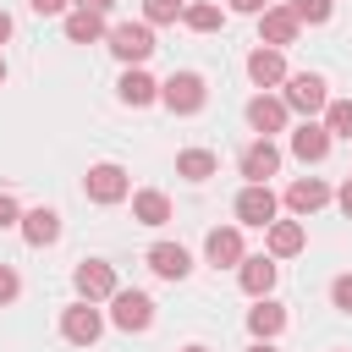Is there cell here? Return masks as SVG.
Segmentation results:
<instances>
[{"label": "cell", "mask_w": 352, "mask_h": 352, "mask_svg": "<svg viewBox=\"0 0 352 352\" xmlns=\"http://www.w3.org/2000/svg\"><path fill=\"white\" fill-rule=\"evenodd\" d=\"M104 44H110V55H116L121 66H143V60L154 55V28H148V22H116V28L104 33Z\"/></svg>", "instance_id": "cell-1"}, {"label": "cell", "mask_w": 352, "mask_h": 352, "mask_svg": "<svg viewBox=\"0 0 352 352\" xmlns=\"http://www.w3.org/2000/svg\"><path fill=\"white\" fill-rule=\"evenodd\" d=\"M204 99H209V88H204L198 72H170V77L160 82V104H165L170 116H198Z\"/></svg>", "instance_id": "cell-2"}, {"label": "cell", "mask_w": 352, "mask_h": 352, "mask_svg": "<svg viewBox=\"0 0 352 352\" xmlns=\"http://www.w3.org/2000/svg\"><path fill=\"white\" fill-rule=\"evenodd\" d=\"M60 336H66L72 346H94V341L104 336V314H99L88 297H77V302L60 308Z\"/></svg>", "instance_id": "cell-3"}, {"label": "cell", "mask_w": 352, "mask_h": 352, "mask_svg": "<svg viewBox=\"0 0 352 352\" xmlns=\"http://www.w3.org/2000/svg\"><path fill=\"white\" fill-rule=\"evenodd\" d=\"M110 324H116V330H126V336L148 330V324H154V297H148V292H126V286H121V292L110 297Z\"/></svg>", "instance_id": "cell-4"}, {"label": "cell", "mask_w": 352, "mask_h": 352, "mask_svg": "<svg viewBox=\"0 0 352 352\" xmlns=\"http://www.w3.org/2000/svg\"><path fill=\"white\" fill-rule=\"evenodd\" d=\"M286 110H302V116H319L324 104H330V88H324V77L319 72H292L286 77Z\"/></svg>", "instance_id": "cell-5"}, {"label": "cell", "mask_w": 352, "mask_h": 352, "mask_svg": "<svg viewBox=\"0 0 352 352\" xmlns=\"http://www.w3.org/2000/svg\"><path fill=\"white\" fill-rule=\"evenodd\" d=\"M82 192H88V204H121L126 192H132V182H126V170L121 165H88V176H82Z\"/></svg>", "instance_id": "cell-6"}, {"label": "cell", "mask_w": 352, "mask_h": 352, "mask_svg": "<svg viewBox=\"0 0 352 352\" xmlns=\"http://www.w3.org/2000/svg\"><path fill=\"white\" fill-rule=\"evenodd\" d=\"M72 286H77V297H88V302H104V297L121 292V286H116V264H104V258H82V264L72 270Z\"/></svg>", "instance_id": "cell-7"}, {"label": "cell", "mask_w": 352, "mask_h": 352, "mask_svg": "<svg viewBox=\"0 0 352 352\" xmlns=\"http://www.w3.org/2000/svg\"><path fill=\"white\" fill-rule=\"evenodd\" d=\"M275 209H280V198L270 192V182H248V187L236 192V220H242V226H270Z\"/></svg>", "instance_id": "cell-8"}, {"label": "cell", "mask_w": 352, "mask_h": 352, "mask_svg": "<svg viewBox=\"0 0 352 352\" xmlns=\"http://www.w3.org/2000/svg\"><path fill=\"white\" fill-rule=\"evenodd\" d=\"M297 33H302V22H297L292 6H264V11H258V38H264V44L286 50V44H297Z\"/></svg>", "instance_id": "cell-9"}, {"label": "cell", "mask_w": 352, "mask_h": 352, "mask_svg": "<svg viewBox=\"0 0 352 352\" xmlns=\"http://www.w3.org/2000/svg\"><path fill=\"white\" fill-rule=\"evenodd\" d=\"M204 258H209L214 270H236V264L248 258V248H242V231H236V226H214V231L204 236Z\"/></svg>", "instance_id": "cell-10"}, {"label": "cell", "mask_w": 352, "mask_h": 352, "mask_svg": "<svg viewBox=\"0 0 352 352\" xmlns=\"http://www.w3.org/2000/svg\"><path fill=\"white\" fill-rule=\"evenodd\" d=\"M275 275H280L275 253H248V258L236 264V280H242L248 297H270V292H275Z\"/></svg>", "instance_id": "cell-11"}, {"label": "cell", "mask_w": 352, "mask_h": 352, "mask_svg": "<svg viewBox=\"0 0 352 352\" xmlns=\"http://www.w3.org/2000/svg\"><path fill=\"white\" fill-rule=\"evenodd\" d=\"M264 248H270L275 258H297V253L308 248L302 220H270V226H264Z\"/></svg>", "instance_id": "cell-12"}, {"label": "cell", "mask_w": 352, "mask_h": 352, "mask_svg": "<svg viewBox=\"0 0 352 352\" xmlns=\"http://www.w3.org/2000/svg\"><path fill=\"white\" fill-rule=\"evenodd\" d=\"M248 77H253L258 88H275V82H286L292 72H286V55H280L275 44H258V50L248 55Z\"/></svg>", "instance_id": "cell-13"}, {"label": "cell", "mask_w": 352, "mask_h": 352, "mask_svg": "<svg viewBox=\"0 0 352 352\" xmlns=\"http://www.w3.org/2000/svg\"><path fill=\"white\" fill-rule=\"evenodd\" d=\"M248 126H253L258 138H270V132H286V99H275V94H258V99H248Z\"/></svg>", "instance_id": "cell-14"}, {"label": "cell", "mask_w": 352, "mask_h": 352, "mask_svg": "<svg viewBox=\"0 0 352 352\" xmlns=\"http://www.w3.org/2000/svg\"><path fill=\"white\" fill-rule=\"evenodd\" d=\"M292 154H297L302 165H319V160L330 154V126H324V121H302V126L292 132Z\"/></svg>", "instance_id": "cell-15"}, {"label": "cell", "mask_w": 352, "mask_h": 352, "mask_svg": "<svg viewBox=\"0 0 352 352\" xmlns=\"http://www.w3.org/2000/svg\"><path fill=\"white\" fill-rule=\"evenodd\" d=\"M148 270H154L160 280H187L192 258H187L182 242H154V248H148Z\"/></svg>", "instance_id": "cell-16"}, {"label": "cell", "mask_w": 352, "mask_h": 352, "mask_svg": "<svg viewBox=\"0 0 352 352\" xmlns=\"http://www.w3.org/2000/svg\"><path fill=\"white\" fill-rule=\"evenodd\" d=\"M275 170H280V148H275L270 138H258V143L242 148V176H248V182H270Z\"/></svg>", "instance_id": "cell-17"}, {"label": "cell", "mask_w": 352, "mask_h": 352, "mask_svg": "<svg viewBox=\"0 0 352 352\" xmlns=\"http://www.w3.org/2000/svg\"><path fill=\"white\" fill-rule=\"evenodd\" d=\"M330 204V187L319 182V176H297L292 187H286V209L292 214H314V209H324Z\"/></svg>", "instance_id": "cell-18"}, {"label": "cell", "mask_w": 352, "mask_h": 352, "mask_svg": "<svg viewBox=\"0 0 352 352\" xmlns=\"http://www.w3.org/2000/svg\"><path fill=\"white\" fill-rule=\"evenodd\" d=\"M116 94H121V104H132V110H138V104H154V99H160V82H154L143 66H126V72H121V82H116Z\"/></svg>", "instance_id": "cell-19"}, {"label": "cell", "mask_w": 352, "mask_h": 352, "mask_svg": "<svg viewBox=\"0 0 352 352\" xmlns=\"http://www.w3.org/2000/svg\"><path fill=\"white\" fill-rule=\"evenodd\" d=\"M55 236H60V214H55V209L38 204V209L22 214V242H28V248H50Z\"/></svg>", "instance_id": "cell-20"}, {"label": "cell", "mask_w": 352, "mask_h": 352, "mask_svg": "<svg viewBox=\"0 0 352 352\" xmlns=\"http://www.w3.org/2000/svg\"><path fill=\"white\" fill-rule=\"evenodd\" d=\"M248 330H253V341H275V336L286 330V308L270 302V297H258V302L248 308Z\"/></svg>", "instance_id": "cell-21"}, {"label": "cell", "mask_w": 352, "mask_h": 352, "mask_svg": "<svg viewBox=\"0 0 352 352\" xmlns=\"http://www.w3.org/2000/svg\"><path fill=\"white\" fill-rule=\"evenodd\" d=\"M132 220H138V226H165V220H170V198H165L160 187L132 192Z\"/></svg>", "instance_id": "cell-22"}, {"label": "cell", "mask_w": 352, "mask_h": 352, "mask_svg": "<svg viewBox=\"0 0 352 352\" xmlns=\"http://www.w3.org/2000/svg\"><path fill=\"white\" fill-rule=\"evenodd\" d=\"M104 33H110V28H104V16H99V11H82V6H77V11H66V38H72V44H99Z\"/></svg>", "instance_id": "cell-23"}, {"label": "cell", "mask_w": 352, "mask_h": 352, "mask_svg": "<svg viewBox=\"0 0 352 352\" xmlns=\"http://www.w3.org/2000/svg\"><path fill=\"white\" fill-rule=\"evenodd\" d=\"M214 170H220V160L209 148H182L176 154V176H187V182H209Z\"/></svg>", "instance_id": "cell-24"}, {"label": "cell", "mask_w": 352, "mask_h": 352, "mask_svg": "<svg viewBox=\"0 0 352 352\" xmlns=\"http://www.w3.org/2000/svg\"><path fill=\"white\" fill-rule=\"evenodd\" d=\"M182 22H187V28H192V33H214V28H220V22H226V11H220V6H214V0H192V6H187V11H182Z\"/></svg>", "instance_id": "cell-25"}, {"label": "cell", "mask_w": 352, "mask_h": 352, "mask_svg": "<svg viewBox=\"0 0 352 352\" xmlns=\"http://www.w3.org/2000/svg\"><path fill=\"white\" fill-rule=\"evenodd\" d=\"M324 126H330V138H352V99H330L324 104Z\"/></svg>", "instance_id": "cell-26"}, {"label": "cell", "mask_w": 352, "mask_h": 352, "mask_svg": "<svg viewBox=\"0 0 352 352\" xmlns=\"http://www.w3.org/2000/svg\"><path fill=\"white\" fill-rule=\"evenodd\" d=\"M182 11H187V0H143V22H148V28L182 22Z\"/></svg>", "instance_id": "cell-27"}, {"label": "cell", "mask_w": 352, "mask_h": 352, "mask_svg": "<svg viewBox=\"0 0 352 352\" xmlns=\"http://www.w3.org/2000/svg\"><path fill=\"white\" fill-rule=\"evenodd\" d=\"M292 11H297V22H330V11H336V0H292Z\"/></svg>", "instance_id": "cell-28"}, {"label": "cell", "mask_w": 352, "mask_h": 352, "mask_svg": "<svg viewBox=\"0 0 352 352\" xmlns=\"http://www.w3.org/2000/svg\"><path fill=\"white\" fill-rule=\"evenodd\" d=\"M330 302H336L341 314H352V275H336V280H330Z\"/></svg>", "instance_id": "cell-29"}, {"label": "cell", "mask_w": 352, "mask_h": 352, "mask_svg": "<svg viewBox=\"0 0 352 352\" xmlns=\"http://www.w3.org/2000/svg\"><path fill=\"white\" fill-rule=\"evenodd\" d=\"M16 292H22L16 270H11V264H0V308H6V302H16Z\"/></svg>", "instance_id": "cell-30"}, {"label": "cell", "mask_w": 352, "mask_h": 352, "mask_svg": "<svg viewBox=\"0 0 352 352\" xmlns=\"http://www.w3.org/2000/svg\"><path fill=\"white\" fill-rule=\"evenodd\" d=\"M6 226H22V209H16L11 192H0V231H6Z\"/></svg>", "instance_id": "cell-31"}, {"label": "cell", "mask_w": 352, "mask_h": 352, "mask_svg": "<svg viewBox=\"0 0 352 352\" xmlns=\"http://www.w3.org/2000/svg\"><path fill=\"white\" fill-rule=\"evenodd\" d=\"M28 6H33V11H38V16H60V11H66V6H72V0H28Z\"/></svg>", "instance_id": "cell-32"}, {"label": "cell", "mask_w": 352, "mask_h": 352, "mask_svg": "<svg viewBox=\"0 0 352 352\" xmlns=\"http://www.w3.org/2000/svg\"><path fill=\"white\" fill-rule=\"evenodd\" d=\"M226 6H231V11H242V16H258L270 0H226Z\"/></svg>", "instance_id": "cell-33"}, {"label": "cell", "mask_w": 352, "mask_h": 352, "mask_svg": "<svg viewBox=\"0 0 352 352\" xmlns=\"http://www.w3.org/2000/svg\"><path fill=\"white\" fill-rule=\"evenodd\" d=\"M336 204H341V214H346V220H352V176H346V182H341V192H336Z\"/></svg>", "instance_id": "cell-34"}, {"label": "cell", "mask_w": 352, "mask_h": 352, "mask_svg": "<svg viewBox=\"0 0 352 352\" xmlns=\"http://www.w3.org/2000/svg\"><path fill=\"white\" fill-rule=\"evenodd\" d=\"M77 6H82V11H99V16H104V11L116 6V0H77Z\"/></svg>", "instance_id": "cell-35"}, {"label": "cell", "mask_w": 352, "mask_h": 352, "mask_svg": "<svg viewBox=\"0 0 352 352\" xmlns=\"http://www.w3.org/2000/svg\"><path fill=\"white\" fill-rule=\"evenodd\" d=\"M6 38H11V16L0 11V44H6Z\"/></svg>", "instance_id": "cell-36"}, {"label": "cell", "mask_w": 352, "mask_h": 352, "mask_svg": "<svg viewBox=\"0 0 352 352\" xmlns=\"http://www.w3.org/2000/svg\"><path fill=\"white\" fill-rule=\"evenodd\" d=\"M248 352H275V346H270V341H253V346H248Z\"/></svg>", "instance_id": "cell-37"}, {"label": "cell", "mask_w": 352, "mask_h": 352, "mask_svg": "<svg viewBox=\"0 0 352 352\" xmlns=\"http://www.w3.org/2000/svg\"><path fill=\"white\" fill-rule=\"evenodd\" d=\"M182 352H209V346H198V341H192V346H182Z\"/></svg>", "instance_id": "cell-38"}, {"label": "cell", "mask_w": 352, "mask_h": 352, "mask_svg": "<svg viewBox=\"0 0 352 352\" xmlns=\"http://www.w3.org/2000/svg\"><path fill=\"white\" fill-rule=\"evenodd\" d=\"M0 88H6V60H0Z\"/></svg>", "instance_id": "cell-39"}]
</instances>
